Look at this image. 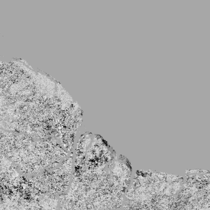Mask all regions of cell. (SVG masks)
I'll return each instance as SVG.
<instances>
[{
    "label": "cell",
    "mask_w": 210,
    "mask_h": 210,
    "mask_svg": "<svg viewBox=\"0 0 210 210\" xmlns=\"http://www.w3.org/2000/svg\"><path fill=\"white\" fill-rule=\"evenodd\" d=\"M72 163H63L57 168L46 170L29 177L32 186L43 194L60 195L67 191L73 177Z\"/></svg>",
    "instance_id": "1"
}]
</instances>
